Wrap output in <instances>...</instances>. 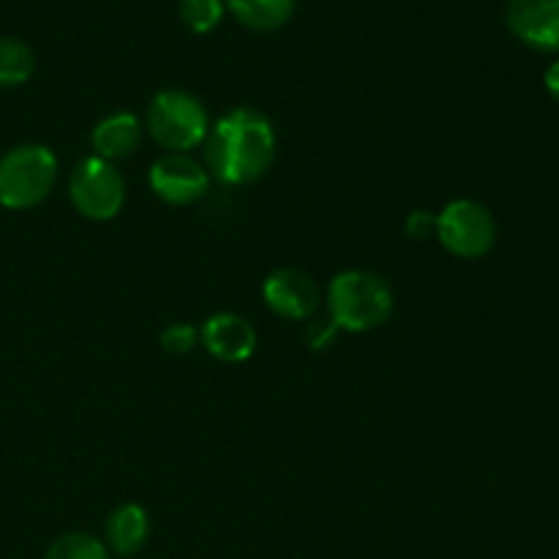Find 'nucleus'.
Here are the masks:
<instances>
[{"label": "nucleus", "mask_w": 559, "mask_h": 559, "mask_svg": "<svg viewBox=\"0 0 559 559\" xmlns=\"http://www.w3.org/2000/svg\"><path fill=\"white\" fill-rule=\"evenodd\" d=\"M224 11H227L224 0H180L178 3L180 22L191 33H200V36H205V33L216 31L222 25Z\"/></svg>", "instance_id": "16"}, {"label": "nucleus", "mask_w": 559, "mask_h": 559, "mask_svg": "<svg viewBox=\"0 0 559 559\" xmlns=\"http://www.w3.org/2000/svg\"><path fill=\"white\" fill-rule=\"evenodd\" d=\"M407 235L415 240H426L431 238V235L437 238V213H426V211L409 213Z\"/></svg>", "instance_id": "19"}, {"label": "nucleus", "mask_w": 559, "mask_h": 559, "mask_svg": "<svg viewBox=\"0 0 559 559\" xmlns=\"http://www.w3.org/2000/svg\"><path fill=\"white\" fill-rule=\"evenodd\" d=\"M506 22L524 47L559 52V0H508Z\"/></svg>", "instance_id": "9"}, {"label": "nucleus", "mask_w": 559, "mask_h": 559, "mask_svg": "<svg viewBox=\"0 0 559 559\" xmlns=\"http://www.w3.org/2000/svg\"><path fill=\"white\" fill-rule=\"evenodd\" d=\"M200 344V331L189 322H173L162 331V347L169 355H186Z\"/></svg>", "instance_id": "17"}, {"label": "nucleus", "mask_w": 559, "mask_h": 559, "mask_svg": "<svg viewBox=\"0 0 559 559\" xmlns=\"http://www.w3.org/2000/svg\"><path fill=\"white\" fill-rule=\"evenodd\" d=\"M147 183L164 205L186 207L211 191V173L189 153H164L151 164Z\"/></svg>", "instance_id": "7"}, {"label": "nucleus", "mask_w": 559, "mask_h": 559, "mask_svg": "<svg viewBox=\"0 0 559 559\" xmlns=\"http://www.w3.org/2000/svg\"><path fill=\"white\" fill-rule=\"evenodd\" d=\"M58 183V156L47 145L27 142L0 156V205L31 211L49 200Z\"/></svg>", "instance_id": "4"}, {"label": "nucleus", "mask_w": 559, "mask_h": 559, "mask_svg": "<svg viewBox=\"0 0 559 559\" xmlns=\"http://www.w3.org/2000/svg\"><path fill=\"white\" fill-rule=\"evenodd\" d=\"M262 300L276 317L289 322H309L322 304L314 278L300 267H276L262 284Z\"/></svg>", "instance_id": "8"}, {"label": "nucleus", "mask_w": 559, "mask_h": 559, "mask_svg": "<svg viewBox=\"0 0 559 559\" xmlns=\"http://www.w3.org/2000/svg\"><path fill=\"white\" fill-rule=\"evenodd\" d=\"M257 331L246 317L222 311L207 317L200 328V344L222 364H243L257 353Z\"/></svg>", "instance_id": "10"}, {"label": "nucleus", "mask_w": 559, "mask_h": 559, "mask_svg": "<svg viewBox=\"0 0 559 559\" xmlns=\"http://www.w3.org/2000/svg\"><path fill=\"white\" fill-rule=\"evenodd\" d=\"M437 240L459 260H480L497 243V222L484 202L453 200L437 213Z\"/></svg>", "instance_id": "6"}, {"label": "nucleus", "mask_w": 559, "mask_h": 559, "mask_svg": "<svg viewBox=\"0 0 559 559\" xmlns=\"http://www.w3.org/2000/svg\"><path fill=\"white\" fill-rule=\"evenodd\" d=\"M393 289L380 273L353 267L331 278L325 293L328 320L344 333H369L393 314Z\"/></svg>", "instance_id": "2"}, {"label": "nucleus", "mask_w": 559, "mask_h": 559, "mask_svg": "<svg viewBox=\"0 0 559 559\" xmlns=\"http://www.w3.org/2000/svg\"><path fill=\"white\" fill-rule=\"evenodd\" d=\"M145 129L167 153H189L205 142L211 115L194 93L183 87H164L147 104Z\"/></svg>", "instance_id": "3"}, {"label": "nucleus", "mask_w": 559, "mask_h": 559, "mask_svg": "<svg viewBox=\"0 0 559 559\" xmlns=\"http://www.w3.org/2000/svg\"><path fill=\"white\" fill-rule=\"evenodd\" d=\"M147 538H151V516L136 502H123L109 513L107 524H104V546L109 555L118 557H134L145 549Z\"/></svg>", "instance_id": "12"}, {"label": "nucleus", "mask_w": 559, "mask_h": 559, "mask_svg": "<svg viewBox=\"0 0 559 559\" xmlns=\"http://www.w3.org/2000/svg\"><path fill=\"white\" fill-rule=\"evenodd\" d=\"M229 14L251 33H276L293 20L298 0H224Z\"/></svg>", "instance_id": "13"}, {"label": "nucleus", "mask_w": 559, "mask_h": 559, "mask_svg": "<svg viewBox=\"0 0 559 559\" xmlns=\"http://www.w3.org/2000/svg\"><path fill=\"white\" fill-rule=\"evenodd\" d=\"M276 129L254 107H235L224 112L202 142L205 169L211 180L224 186H249L265 178L276 162Z\"/></svg>", "instance_id": "1"}, {"label": "nucleus", "mask_w": 559, "mask_h": 559, "mask_svg": "<svg viewBox=\"0 0 559 559\" xmlns=\"http://www.w3.org/2000/svg\"><path fill=\"white\" fill-rule=\"evenodd\" d=\"M36 71V55L22 38L0 36V87H20Z\"/></svg>", "instance_id": "14"}, {"label": "nucleus", "mask_w": 559, "mask_h": 559, "mask_svg": "<svg viewBox=\"0 0 559 559\" xmlns=\"http://www.w3.org/2000/svg\"><path fill=\"white\" fill-rule=\"evenodd\" d=\"M69 200L87 222H112L126 205V178L112 162L87 156L71 169Z\"/></svg>", "instance_id": "5"}, {"label": "nucleus", "mask_w": 559, "mask_h": 559, "mask_svg": "<svg viewBox=\"0 0 559 559\" xmlns=\"http://www.w3.org/2000/svg\"><path fill=\"white\" fill-rule=\"evenodd\" d=\"M142 136H145V126L134 112H112L93 126V156L118 164L140 151Z\"/></svg>", "instance_id": "11"}, {"label": "nucleus", "mask_w": 559, "mask_h": 559, "mask_svg": "<svg viewBox=\"0 0 559 559\" xmlns=\"http://www.w3.org/2000/svg\"><path fill=\"white\" fill-rule=\"evenodd\" d=\"M544 85H546V91H549V96L555 98V102H559V60H555V63L546 69Z\"/></svg>", "instance_id": "20"}, {"label": "nucleus", "mask_w": 559, "mask_h": 559, "mask_svg": "<svg viewBox=\"0 0 559 559\" xmlns=\"http://www.w3.org/2000/svg\"><path fill=\"white\" fill-rule=\"evenodd\" d=\"M44 559H112L102 538L91 533H66L49 544Z\"/></svg>", "instance_id": "15"}, {"label": "nucleus", "mask_w": 559, "mask_h": 559, "mask_svg": "<svg viewBox=\"0 0 559 559\" xmlns=\"http://www.w3.org/2000/svg\"><path fill=\"white\" fill-rule=\"evenodd\" d=\"M338 336V328L333 325L328 317H322V320H309V325L304 328V342L306 347L311 349H328L333 342H336Z\"/></svg>", "instance_id": "18"}]
</instances>
